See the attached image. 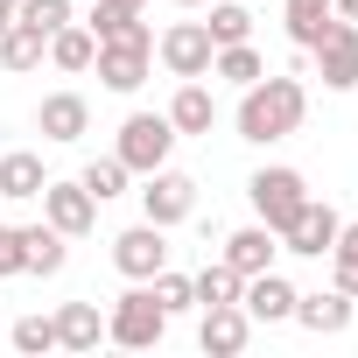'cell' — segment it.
Returning a JSON list of instances; mask_svg holds the SVG:
<instances>
[{
    "mask_svg": "<svg viewBox=\"0 0 358 358\" xmlns=\"http://www.w3.org/2000/svg\"><path fill=\"white\" fill-rule=\"evenodd\" d=\"M36 204H43V218H50V225H57L64 239H85V232L99 225V197H92L85 183H57V176H50Z\"/></svg>",
    "mask_w": 358,
    "mask_h": 358,
    "instance_id": "obj_11",
    "label": "cell"
},
{
    "mask_svg": "<svg viewBox=\"0 0 358 358\" xmlns=\"http://www.w3.org/2000/svg\"><path fill=\"white\" fill-rule=\"evenodd\" d=\"M162 113H169L176 141H197V134H211V127H218V99H211V85H204V78H176V99H169Z\"/></svg>",
    "mask_w": 358,
    "mask_h": 358,
    "instance_id": "obj_14",
    "label": "cell"
},
{
    "mask_svg": "<svg viewBox=\"0 0 358 358\" xmlns=\"http://www.w3.org/2000/svg\"><path fill=\"white\" fill-rule=\"evenodd\" d=\"M78 183L99 197V204H113V197H127V183H134V169L120 162V155H92L85 162V176H78Z\"/></svg>",
    "mask_w": 358,
    "mask_h": 358,
    "instance_id": "obj_26",
    "label": "cell"
},
{
    "mask_svg": "<svg viewBox=\"0 0 358 358\" xmlns=\"http://www.w3.org/2000/svg\"><path fill=\"white\" fill-rule=\"evenodd\" d=\"M15 274H29V253H22V239L8 225V232H0V281H15Z\"/></svg>",
    "mask_w": 358,
    "mask_h": 358,
    "instance_id": "obj_33",
    "label": "cell"
},
{
    "mask_svg": "<svg viewBox=\"0 0 358 358\" xmlns=\"http://www.w3.org/2000/svg\"><path fill=\"white\" fill-rule=\"evenodd\" d=\"M302 120H309V85H302V78H288V71L253 78V85L239 92V113H232L239 141H253V148H274V141L302 134Z\"/></svg>",
    "mask_w": 358,
    "mask_h": 358,
    "instance_id": "obj_1",
    "label": "cell"
},
{
    "mask_svg": "<svg viewBox=\"0 0 358 358\" xmlns=\"http://www.w3.org/2000/svg\"><path fill=\"white\" fill-rule=\"evenodd\" d=\"M155 57H162V71H169V78H211L218 43H211V29H204V22H169V29L155 36Z\"/></svg>",
    "mask_w": 358,
    "mask_h": 358,
    "instance_id": "obj_6",
    "label": "cell"
},
{
    "mask_svg": "<svg viewBox=\"0 0 358 358\" xmlns=\"http://www.w3.org/2000/svg\"><path fill=\"white\" fill-rule=\"evenodd\" d=\"M64 78H78V71H92V57H99V36L85 29V22H64L57 36H50V50H43Z\"/></svg>",
    "mask_w": 358,
    "mask_h": 358,
    "instance_id": "obj_21",
    "label": "cell"
},
{
    "mask_svg": "<svg viewBox=\"0 0 358 358\" xmlns=\"http://www.w3.org/2000/svg\"><path fill=\"white\" fill-rule=\"evenodd\" d=\"M162 337H169V309L155 302L148 281H134V288L106 309V344H120V351H155Z\"/></svg>",
    "mask_w": 358,
    "mask_h": 358,
    "instance_id": "obj_3",
    "label": "cell"
},
{
    "mask_svg": "<svg viewBox=\"0 0 358 358\" xmlns=\"http://www.w3.org/2000/svg\"><path fill=\"white\" fill-rule=\"evenodd\" d=\"M15 8H22V0H0V29H8V22H15Z\"/></svg>",
    "mask_w": 358,
    "mask_h": 358,
    "instance_id": "obj_35",
    "label": "cell"
},
{
    "mask_svg": "<svg viewBox=\"0 0 358 358\" xmlns=\"http://www.w3.org/2000/svg\"><path fill=\"white\" fill-rule=\"evenodd\" d=\"M134 8H148V0H134Z\"/></svg>",
    "mask_w": 358,
    "mask_h": 358,
    "instance_id": "obj_37",
    "label": "cell"
},
{
    "mask_svg": "<svg viewBox=\"0 0 358 358\" xmlns=\"http://www.w3.org/2000/svg\"><path fill=\"white\" fill-rule=\"evenodd\" d=\"M246 197H253V218L267 225V232H281L316 190H309V176L302 169H288V162H267L260 176H253V183H246Z\"/></svg>",
    "mask_w": 358,
    "mask_h": 358,
    "instance_id": "obj_4",
    "label": "cell"
},
{
    "mask_svg": "<svg viewBox=\"0 0 358 358\" xmlns=\"http://www.w3.org/2000/svg\"><path fill=\"white\" fill-rule=\"evenodd\" d=\"M239 309H246L253 323H288V316H295V281H288L281 267H267V274H246V288H239Z\"/></svg>",
    "mask_w": 358,
    "mask_h": 358,
    "instance_id": "obj_15",
    "label": "cell"
},
{
    "mask_svg": "<svg viewBox=\"0 0 358 358\" xmlns=\"http://www.w3.org/2000/svg\"><path fill=\"white\" fill-rule=\"evenodd\" d=\"M330 15L337 22H358V0H330Z\"/></svg>",
    "mask_w": 358,
    "mask_h": 358,
    "instance_id": "obj_34",
    "label": "cell"
},
{
    "mask_svg": "<svg viewBox=\"0 0 358 358\" xmlns=\"http://www.w3.org/2000/svg\"><path fill=\"white\" fill-rule=\"evenodd\" d=\"M204 29H211L218 50L225 43H253V8L246 0H204Z\"/></svg>",
    "mask_w": 358,
    "mask_h": 358,
    "instance_id": "obj_22",
    "label": "cell"
},
{
    "mask_svg": "<svg viewBox=\"0 0 358 358\" xmlns=\"http://www.w3.org/2000/svg\"><path fill=\"white\" fill-rule=\"evenodd\" d=\"M141 211L155 218V225H183L190 211H197V176H183V169H148L141 176Z\"/></svg>",
    "mask_w": 358,
    "mask_h": 358,
    "instance_id": "obj_8",
    "label": "cell"
},
{
    "mask_svg": "<svg viewBox=\"0 0 358 358\" xmlns=\"http://www.w3.org/2000/svg\"><path fill=\"white\" fill-rule=\"evenodd\" d=\"M36 127H43L50 148H71V141L92 134V99H85V92H50V99L36 106Z\"/></svg>",
    "mask_w": 358,
    "mask_h": 358,
    "instance_id": "obj_13",
    "label": "cell"
},
{
    "mask_svg": "<svg viewBox=\"0 0 358 358\" xmlns=\"http://www.w3.org/2000/svg\"><path fill=\"white\" fill-rule=\"evenodd\" d=\"M0 232H8V218H0Z\"/></svg>",
    "mask_w": 358,
    "mask_h": 358,
    "instance_id": "obj_38",
    "label": "cell"
},
{
    "mask_svg": "<svg viewBox=\"0 0 358 358\" xmlns=\"http://www.w3.org/2000/svg\"><path fill=\"white\" fill-rule=\"evenodd\" d=\"M43 183H50V169H43L36 148H8V155H0V197H8V204H36Z\"/></svg>",
    "mask_w": 358,
    "mask_h": 358,
    "instance_id": "obj_18",
    "label": "cell"
},
{
    "mask_svg": "<svg viewBox=\"0 0 358 358\" xmlns=\"http://www.w3.org/2000/svg\"><path fill=\"white\" fill-rule=\"evenodd\" d=\"M197 344H204L211 358H239V351L253 344V316H246L239 302H218V309H204V330H197Z\"/></svg>",
    "mask_w": 358,
    "mask_h": 358,
    "instance_id": "obj_17",
    "label": "cell"
},
{
    "mask_svg": "<svg viewBox=\"0 0 358 358\" xmlns=\"http://www.w3.org/2000/svg\"><path fill=\"white\" fill-rule=\"evenodd\" d=\"M43 50H50V36H36L29 22H8V29H0V71H36L43 64Z\"/></svg>",
    "mask_w": 358,
    "mask_h": 358,
    "instance_id": "obj_23",
    "label": "cell"
},
{
    "mask_svg": "<svg viewBox=\"0 0 358 358\" xmlns=\"http://www.w3.org/2000/svg\"><path fill=\"white\" fill-rule=\"evenodd\" d=\"M15 22H29L36 36H57L64 22H78V8H71V0H22V8H15Z\"/></svg>",
    "mask_w": 358,
    "mask_h": 358,
    "instance_id": "obj_31",
    "label": "cell"
},
{
    "mask_svg": "<svg viewBox=\"0 0 358 358\" xmlns=\"http://www.w3.org/2000/svg\"><path fill=\"white\" fill-rule=\"evenodd\" d=\"M309 57H316L323 92H358V22H330Z\"/></svg>",
    "mask_w": 358,
    "mask_h": 358,
    "instance_id": "obj_10",
    "label": "cell"
},
{
    "mask_svg": "<svg viewBox=\"0 0 358 358\" xmlns=\"http://www.w3.org/2000/svg\"><path fill=\"white\" fill-rule=\"evenodd\" d=\"M190 288H197V309H218V302H239V288H246V274H232L225 260H211L204 274H190Z\"/></svg>",
    "mask_w": 358,
    "mask_h": 358,
    "instance_id": "obj_29",
    "label": "cell"
},
{
    "mask_svg": "<svg viewBox=\"0 0 358 358\" xmlns=\"http://www.w3.org/2000/svg\"><path fill=\"white\" fill-rule=\"evenodd\" d=\"M323 260H330V288H344V295L358 302V218L337 225V246H330Z\"/></svg>",
    "mask_w": 358,
    "mask_h": 358,
    "instance_id": "obj_25",
    "label": "cell"
},
{
    "mask_svg": "<svg viewBox=\"0 0 358 358\" xmlns=\"http://www.w3.org/2000/svg\"><path fill=\"white\" fill-rule=\"evenodd\" d=\"M106 344V309L99 302H64L57 309V351H99Z\"/></svg>",
    "mask_w": 358,
    "mask_h": 358,
    "instance_id": "obj_19",
    "label": "cell"
},
{
    "mask_svg": "<svg viewBox=\"0 0 358 358\" xmlns=\"http://www.w3.org/2000/svg\"><path fill=\"white\" fill-rule=\"evenodd\" d=\"M337 204H323V197H309L288 225H281V253H295V260H323L330 246H337Z\"/></svg>",
    "mask_w": 358,
    "mask_h": 358,
    "instance_id": "obj_9",
    "label": "cell"
},
{
    "mask_svg": "<svg viewBox=\"0 0 358 358\" xmlns=\"http://www.w3.org/2000/svg\"><path fill=\"white\" fill-rule=\"evenodd\" d=\"M169 148H176V127H169V113H127V120H120V134H113V155H120L134 176L162 169V162H169Z\"/></svg>",
    "mask_w": 358,
    "mask_h": 358,
    "instance_id": "obj_5",
    "label": "cell"
},
{
    "mask_svg": "<svg viewBox=\"0 0 358 358\" xmlns=\"http://www.w3.org/2000/svg\"><path fill=\"white\" fill-rule=\"evenodd\" d=\"M232 274H267L274 260H281V232H267L260 218L253 225H239V232H225V253H218Z\"/></svg>",
    "mask_w": 358,
    "mask_h": 358,
    "instance_id": "obj_16",
    "label": "cell"
},
{
    "mask_svg": "<svg viewBox=\"0 0 358 358\" xmlns=\"http://www.w3.org/2000/svg\"><path fill=\"white\" fill-rule=\"evenodd\" d=\"M99 43H113V36H127V29H141V8H134V0H92V8L78 15Z\"/></svg>",
    "mask_w": 358,
    "mask_h": 358,
    "instance_id": "obj_27",
    "label": "cell"
},
{
    "mask_svg": "<svg viewBox=\"0 0 358 358\" xmlns=\"http://www.w3.org/2000/svg\"><path fill=\"white\" fill-rule=\"evenodd\" d=\"M148 288H155V302H162L169 316H183V309H197V288H190V274H176V267H162V274H155Z\"/></svg>",
    "mask_w": 358,
    "mask_h": 358,
    "instance_id": "obj_32",
    "label": "cell"
},
{
    "mask_svg": "<svg viewBox=\"0 0 358 358\" xmlns=\"http://www.w3.org/2000/svg\"><path fill=\"white\" fill-rule=\"evenodd\" d=\"M113 267H120L127 281H155V274L169 267V225H155V218H141V225H127V232H113Z\"/></svg>",
    "mask_w": 358,
    "mask_h": 358,
    "instance_id": "obj_7",
    "label": "cell"
},
{
    "mask_svg": "<svg viewBox=\"0 0 358 358\" xmlns=\"http://www.w3.org/2000/svg\"><path fill=\"white\" fill-rule=\"evenodd\" d=\"M15 239H22V253H29V274H64V260H71V239L43 218V225H15Z\"/></svg>",
    "mask_w": 358,
    "mask_h": 358,
    "instance_id": "obj_20",
    "label": "cell"
},
{
    "mask_svg": "<svg viewBox=\"0 0 358 358\" xmlns=\"http://www.w3.org/2000/svg\"><path fill=\"white\" fill-rule=\"evenodd\" d=\"M8 344L29 351V358H36V351H57V316H15V323H8Z\"/></svg>",
    "mask_w": 358,
    "mask_h": 358,
    "instance_id": "obj_30",
    "label": "cell"
},
{
    "mask_svg": "<svg viewBox=\"0 0 358 358\" xmlns=\"http://www.w3.org/2000/svg\"><path fill=\"white\" fill-rule=\"evenodd\" d=\"M330 22H337L330 0H288V43H295V50H316Z\"/></svg>",
    "mask_w": 358,
    "mask_h": 358,
    "instance_id": "obj_28",
    "label": "cell"
},
{
    "mask_svg": "<svg viewBox=\"0 0 358 358\" xmlns=\"http://www.w3.org/2000/svg\"><path fill=\"white\" fill-rule=\"evenodd\" d=\"M176 8H204V0H176Z\"/></svg>",
    "mask_w": 358,
    "mask_h": 358,
    "instance_id": "obj_36",
    "label": "cell"
},
{
    "mask_svg": "<svg viewBox=\"0 0 358 358\" xmlns=\"http://www.w3.org/2000/svg\"><path fill=\"white\" fill-rule=\"evenodd\" d=\"M288 323H302L309 337H344V330L358 323V302H351L344 288H309V295L295 288V316H288Z\"/></svg>",
    "mask_w": 358,
    "mask_h": 358,
    "instance_id": "obj_12",
    "label": "cell"
},
{
    "mask_svg": "<svg viewBox=\"0 0 358 358\" xmlns=\"http://www.w3.org/2000/svg\"><path fill=\"white\" fill-rule=\"evenodd\" d=\"M92 71H99V85L106 92H120V99H134L148 78H155V29L141 22V29H127V36H113V43H99V57H92Z\"/></svg>",
    "mask_w": 358,
    "mask_h": 358,
    "instance_id": "obj_2",
    "label": "cell"
},
{
    "mask_svg": "<svg viewBox=\"0 0 358 358\" xmlns=\"http://www.w3.org/2000/svg\"><path fill=\"white\" fill-rule=\"evenodd\" d=\"M211 78H225V85H239V92H246L253 78H267V57H260L253 43H225V50L211 57Z\"/></svg>",
    "mask_w": 358,
    "mask_h": 358,
    "instance_id": "obj_24",
    "label": "cell"
}]
</instances>
